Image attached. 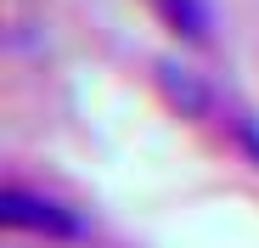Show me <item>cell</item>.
Wrapping results in <instances>:
<instances>
[{"instance_id": "1", "label": "cell", "mask_w": 259, "mask_h": 248, "mask_svg": "<svg viewBox=\"0 0 259 248\" xmlns=\"http://www.w3.org/2000/svg\"><path fill=\"white\" fill-rule=\"evenodd\" d=\"M0 220H6V226H23V231H51V237H73V231H79V220L62 209V203L28 197L23 186H12L6 197H0Z\"/></svg>"}]
</instances>
